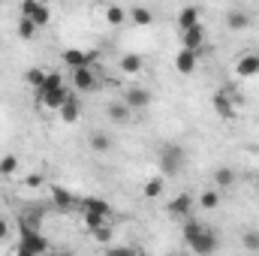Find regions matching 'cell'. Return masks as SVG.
Listing matches in <instances>:
<instances>
[{"instance_id": "6da1fadb", "label": "cell", "mask_w": 259, "mask_h": 256, "mask_svg": "<svg viewBox=\"0 0 259 256\" xmlns=\"http://www.w3.org/2000/svg\"><path fill=\"white\" fill-rule=\"evenodd\" d=\"M184 244H187V250H193V253L208 256L220 247V235H217L211 226L199 223V220H187V223H184Z\"/></svg>"}, {"instance_id": "f1b7e54d", "label": "cell", "mask_w": 259, "mask_h": 256, "mask_svg": "<svg viewBox=\"0 0 259 256\" xmlns=\"http://www.w3.org/2000/svg\"><path fill=\"white\" fill-rule=\"evenodd\" d=\"M88 235L97 241V244H109L112 241V235H115V226L112 223H106V226H97V229H88Z\"/></svg>"}, {"instance_id": "ba28073f", "label": "cell", "mask_w": 259, "mask_h": 256, "mask_svg": "<svg viewBox=\"0 0 259 256\" xmlns=\"http://www.w3.org/2000/svg\"><path fill=\"white\" fill-rule=\"evenodd\" d=\"M211 106H214V112H217V118H223V121H232V118L238 115V106H235V100H232V94H229L226 88L214 94V100H211Z\"/></svg>"}, {"instance_id": "5bb4252c", "label": "cell", "mask_w": 259, "mask_h": 256, "mask_svg": "<svg viewBox=\"0 0 259 256\" xmlns=\"http://www.w3.org/2000/svg\"><path fill=\"white\" fill-rule=\"evenodd\" d=\"M196 64H199V52H193V49H184V46H181V52L175 55V69H178L181 75H193Z\"/></svg>"}, {"instance_id": "d6986e66", "label": "cell", "mask_w": 259, "mask_h": 256, "mask_svg": "<svg viewBox=\"0 0 259 256\" xmlns=\"http://www.w3.org/2000/svg\"><path fill=\"white\" fill-rule=\"evenodd\" d=\"M118 66H121V72H124V75H139V72L145 69V61H142V55L127 52V55H121Z\"/></svg>"}, {"instance_id": "83f0119b", "label": "cell", "mask_w": 259, "mask_h": 256, "mask_svg": "<svg viewBox=\"0 0 259 256\" xmlns=\"http://www.w3.org/2000/svg\"><path fill=\"white\" fill-rule=\"evenodd\" d=\"M18 166H21V160H18L15 154H3V157H0V175H3V178H12V175L18 172Z\"/></svg>"}, {"instance_id": "4316f807", "label": "cell", "mask_w": 259, "mask_h": 256, "mask_svg": "<svg viewBox=\"0 0 259 256\" xmlns=\"http://www.w3.org/2000/svg\"><path fill=\"white\" fill-rule=\"evenodd\" d=\"M46 75H49V72H46L42 66H30V69L24 72V81H27V84H30L33 91H39V88L46 84Z\"/></svg>"}, {"instance_id": "1f68e13d", "label": "cell", "mask_w": 259, "mask_h": 256, "mask_svg": "<svg viewBox=\"0 0 259 256\" xmlns=\"http://www.w3.org/2000/svg\"><path fill=\"white\" fill-rule=\"evenodd\" d=\"M21 184H24L27 190H39V187L46 184V175H42V172H30V175L21 178Z\"/></svg>"}, {"instance_id": "603a6c76", "label": "cell", "mask_w": 259, "mask_h": 256, "mask_svg": "<svg viewBox=\"0 0 259 256\" xmlns=\"http://www.w3.org/2000/svg\"><path fill=\"white\" fill-rule=\"evenodd\" d=\"M127 18L136 27H151V24H154V12H151L148 6H133L127 12Z\"/></svg>"}, {"instance_id": "9c48e42d", "label": "cell", "mask_w": 259, "mask_h": 256, "mask_svg": "<svg viewBox=\"0 0 259 256\" xmlns=\"http://www.w3.org/2000/svg\"><path fill=\"white\" fill-rule=\"evenodd\" d=\"M121 100L127 103L133 112H142V109H148V106H151V100H154V97H151V91H148V88H142V84H130Z\"/></svg>"}, {"instance_id": "e575fe53", "label": "cell", "mask_w": 259, "mask_h": 256, "mask_svg": "<svg viewBox=\"0 0 259 256\" xmlns=\"http://www.w3.org/2000/svg\"><path fill=\"white\" fill-rule=\"evenodd\" d=\"M0 3H3V0H0Z\"/></svg>"}, {"instance_id": "5b68a950", "label": "cell", "mask_w": 259, "mask_h": 256, "mask_svg": "<svg viewBox=\"0 0 259 256\" xmlns=\"http://www.w3.org/2000/svg\"><path fill=\"white\" fill-rule=\"evenodd\" d=\"M72 91L75 94H94L97 88H100V78H97V72L91 69V66H78V69H72Z\"/></svg>"}, {"instance_id": "cb8c5ba5", "label": "cell", "mask_w": 259, "mask_h": 256, "mask_svg": "<svg viewBox=\"0 0 259 256\" xmlns=\"http://www.w3.org/2000/svg\"><path fill=\"white\" fill-rule=\"evenodd\" d=\"M163 190H166V175H154V178L145 181L142 196H145V199H157V196H163Z\"/></svg>"}, {"instance_id": "30bf717a", "label": "cell", "mask_w": 259, "mask_h": 256, "mask_svg": "<svg viewBox=\"0 0 259 256\" xmlns=\"http://www.w3.org/2000/svg\"><path fill=\"white\" fill-rule=\"evenodd\" d=\"M100 55L97 52H84V49H66L61 55V64H66L69 69H78V66H91Z\"/></svg>"}, {"instance_id": "44dd1931", "label": "cell", "mask_w": 259, "mask_h": 256, "mask_svg": "<svg viewBox=\"0 0 259 256\" xmlns=\"http://www.w3.org/2000/svg\"><path fill=\"white\" fill-rule=\"evenodd\" d=\"M106 115H109V121H112V124H130L133 109H130L124 100H118V103H112V106L106 109Z\"/></svg>"}, {"instance_id": "d4e9b609", "label": "cell", "mask_w": 259, "mask_h": 256, "mask_svg": "<svg viewBox=\"0 0 259 256\" xmlns=\"http://www.w3.org/2000/svg\"><path fill=\"white\" fill-rule=\"evenodd\" d=\"M103 15H106V24H109V27H121V24L127 21V9L118 6V3H109Z\"/></svg>"}, {"instance_id": "2e32d148", "label": "cell", "mask_w": 259, "mask_h": 256, "mask_svg": "<svg viewBox=\"0 0 259 256\" xmlns=\"http://www.w3.org/2000/svg\"><path fill=\"white\" fill-rule=\"evenodd\" d=\"M88 145H91L94 154H109V151L115 148V139H112L106 130H94V133L88 136Z\"/></svg>"}, {"instance_id": "4dcf8cb0", "label": "cell", "mask_w": 259, "mask_h": 256, "mask_svg": "<svg viewBox=\"0 0 259 256\" xmlns=\"http://www.w3.org/2000/svg\"><path fill=\"white\" fill-rule=\"evenodd\" d=\"M36 30H39V27H36L27 15H21V18H18V36H21V39H33V36H36Z\"/></svg>"}, {"instance_id": "9a60e30c", "label": "cell", "mask_w": 259, "mask_h": 256, "mask_svg": "<svg viewBox=\"0 0 259 256\" xmlns=\"http://www.w3.org/2000/svg\"><path fill=\"white\" fill-rule=\"evenodd\" d=\"M58 118H61L64 124H78V121H81V103H78V97H75V94H69V97H66V103L61 106Z\"/></svg>"}, {"instance_id": "484cf974", "label": "cell", "mask_w": 259, "mask_h": 256, "mask_svg": "<svg viewBox=\"0 0 259 256\" xmlns=\"http://www.w3.org/2000/svg\"><path fill=\"white\" fill-rule=\"evenodd\" d=\"M81 223H84V229H97V226L112 223V217L109 214H97V211H81Z\"/></svg>"}, {"instance_id": "d6a6232c", "label": "cell", "mask_w": 259, "mask_h": 256, "mask_svg": "<svg viewBox=\"0 0 259 256\" xmlns=\"http://www.w3.org/2000/svg\"><path fill=\"white\" fill-rule=\"evenodd\" d=\"M241 247L244 250H259V229H247L241 235Z\"/></svg>"}, {"instance_id": "4fadbf2b", "label": "cell", "mask_w": 259, "mask_h": 256, "mask_svg": "<svg viewBox=\"0 0 259 256\" xmlns=\"http://www.w3.org/2000/svg\"><path fill=\"white\" fill-rule=\"evenodd\" d=\"M181 46L193 49V52H202V46H205V24L202 21L193 24V27H187V30H181Z\"/></svg>"}, {"instance_id": "8992f818", "label": "cell", "mask_w": 259, "mask_h": 256, "mask_svg": "<svg viewBox=\"0 0 259 256\" xmlns=\"http://www.w3.org/2000/svg\"><path fill=\"white\" fill-rule=\"evenodd\" d=\"M21 15H27L36 27H46L52 21V9L42 0H21Z\"/></svg>"}, {"instance_id": "3957f363", "label": "cell", "mask_w": 259, "mask_h": 256, "mask_svg": "<svg viewBox=\"0 0 259 256\" xmlns=\"http://www.w3.org/2000/svg\"><path fill=\"white\" fill-rule=\"evenodd\" d=\"M15 250L21 256H39V253L52 250V241L42 235V229H24V226H18V244H15Z\"/></svg>"}, {"instance_id": "52a82bcc", "label": "cell", "mask_w": 259, "mask_h": 256, "mask_svg": "<svg viewBox=\"0 0 259 256\" xmlns=\"http://www.w3.org/2000/svg\"><path fill=\"white\" fill-rule=\"evenodd\" d=\"M193 205H196V199L190 196V193H178L175 199H169L166 214H169V217H175V220H187V217L193 214Z\"/></svg>"}, {"instance_id": "8fae6325", "label": "cell", "mask_w": 259, "mask_h": 256, "mask_svg": "<svg viewBox=\"0 0 259 256\" xmlns=\"http://www.w3.org/2000/svg\"><path fill=\"white\" fill-rule=\"evenodd\" d=\"M52 205H55L61 214H69V211L78 208V199L66 190V187H58V184H55V187H52Z\"/></svg>"}, {"instance_id": "277c9868", "label": "cell", "mask_w": 259, "mask_h": 256, "mask_svg": "<svg viewBox=\"0 0 259 256\" xmlns=\"http://www.w3.org/2000/svg\"><path fill=\"white\" fill-rule=\"evenodd\" d=\"M69 94H72V88H66V84H46L42 91H36V103L49 112H61Z\"/></svg>"}, {"instance_id": "ac0fdd59", "label": "cell", "mask_w": 259, "mask_h": 256, "mask_svg": "<svg viewBox=\"0 0 259 256\" xmlns=\"http://www.w3.org/2000/svg\"><path fill=\"white\" fill-rule=\"evenodd\" d=\"M250 24H253V18H250L244 9H232V12H226V27H229V30L241 33V30H247Z\"/></svg>"}, {"instance_id": "7402d4cb", "label": "cell", "mask_w": 259, "mask_h": 256, "mask_svg": "<svg viewBox=\"0 0 259 256\" xmlns=\"http://www.w3.org/2000/svg\"><path fill=\"white\" fill-rule=\"evenodd\" d=\"M214 184H217V190H229V187H235V181H238V175L229 169V166H220V169H214Z\"/></svg>"}, {"instance_id": "ffe728a7", "label": "cell", "mask_w": 259, "mask_h": 256, "mask_svg": "<svg viewBox=\"0 0 259 256\" xmlns=\"http://www.w3.org/2000/svg\"><path fill=\"white\" fill-rule=\"evenodd\" d=\"M199 21H202V9H199V6H184V9L178 12V21H175V24H178V33L187 30V27H193V24H199Z\"/></svg>"}, {"instance_id": "e0dca14e", "label": "cell", "mask_w": 259, "mask_h": 256, "mask_svg": "<svg viewBox=\"0 0 259 256\" xmlns=\"http://www.w3.org/2000/svg\"><path fill=\"white\" fill-rule=\"evenodd\" d=\"M78 208H81V211H97V214H109V217H115L112 202H106V199H100V196H84V199H78Z\"/></svg>"}, {"instance_id": "f546056e", "label": "cell", "mask_w": 259, "mask_h": 256, "mask_svg": "<svg viewBox=\"0 0 259 256\" xmlns=\"http://www.w3.org/2000/svg\"><path fill=\"white\" fill-rule=\"evenodd\" d=\"M220 205V190H205L199 196V208L202 211H211V208H217Z\"/></svg>"}, {"instance_id": "836d02e7", "label": "cell", "mask_w": 259, "mask_h": 256, "mask_svg": "<svg viewBox=\"0 0 259 256\" xmlns=\"http://www.w3.org/2000/svg\"><path fill=\"white\" fill-rule=\"evenodd\" d=\"M6 238H9V220L0 217V241H6Z\"/></svg>"}, {"instance_id": "7a4b0ae2", "label": "cell", "mask_w": 259, "mask_h": 256, "mask_svg": "<svg viewBox=\"0 0 259 256\" xmlns=\"http://www.w3.org/2000/svg\"><path fill=\"white\" fill-rule=\"evenodd\" d=\"M157 163H160V175L166 178H178L187 166V151L178 145V142H166L157 154Z\"/></svg>"}, {"instance_id": "7c38bea8", "label": "cell", "mask_w": 259, "mask_h": 256, "mask_svg": "<svg viewBox=\"0 0 259 256\" xmlns=\"http://www.w3.org/2000/svg\"><path fill=\"white\" fill-rule=\"evenodd\" d=\"M235 75L238 78H253V75H259V55L256 52H244L235 61Z\"/></svg>"}]
</instances>
